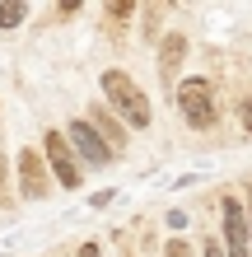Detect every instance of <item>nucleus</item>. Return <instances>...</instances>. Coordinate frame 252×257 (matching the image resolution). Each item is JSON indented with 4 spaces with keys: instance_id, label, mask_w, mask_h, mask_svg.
Here are the masks:
<instances>
[{
    "instance_id": "9",
    "label": "nucleus",
    "mask_w": 252,
    "mask_h": 257,
    "mask_svg": "<svg viewBox=\"0 0 252 257\" xmlns=\"http://www.w3.org/2000/svg\"><path fill=\"white\" fill-rule=\"evenodd\" d=\"M28 19V5L24 0H5V5H0V28H19Z\"/></svg>"
},
{
    "instance_id": "6",
    "label": "nucleus",
    "mask_w": 252,
    "mask_h": 257,
    "mask_svg": "<svg viewBox=\"0 0 252 257\" xmlns=\"http://www.w3.org/2000/svg\"><path fill=\"white\" fill-rule=\"evenodd\" d=\"M89 126H94V136L108 145V155H122V150H126V131H122V122H117V117L103 108V103H94V108H89Z\"/></svg>"
},
{
    "instance_id": "14",
    "label": "nucleus",
    "mask_w": 252,
    "mask_h": 257,
    "mask_svg": "<svg viewBox=\"0 0 252 257\" xmlns=\"http://www.w3.org/2000/svg\"><path fill=\"white\" fill-rule=\"evenodd\" d=\"M205 257H224V248H219L215 238H210V243H205Z\"/></svg>"
},
{
    "instance_id": "10",
    "label": "nucleus",
    "mask_w": 252,
    "mask_h": 257,
    "mask_svg": "<svg viewBox=\"0 0 252 257\" xmlns=\"http://www.w3.org/2000/svg\"><path fill=\"white\" fill-rule=\"evenodd\" d=\"M164 257H191L187 238H168V243H164Z\"/></svg>"
},
{
    "instance_id": "5",
    "label": "nucleus",
    "mask_w": 252,
    "mask_h": 257,
    "mask_svg": "<svg viewBox=\"0 0 252 257\" xmlns=\"http://www.w3.org/2000/svg\"><path fill=\"white\" fill-rule=\"evenodd\" d=\"M47 164L38 159V150H24L19 155V192L28 196V201H42V196H47Z\"/></svg>"
},
{
    "instance_id": "11",
    "label": "nucleus",
    "mask_w": 252,
    "mask_h": 257,
    "mask_svg": "<svg viewBox=\"0 0 252 257\" xmlns=\"http://www.w3.org/2000/svg\"><path fill=\"white\" fill-rule=\"evenodd\" d=\"M131 14H136V5H126V0L122 5H108V19H131Z\"/></svg>"
},
{
    "instance_id": "2",
    "label": "nucleus",
    "mask_w": 252,
    "mask_h": 257,
    "mask_svg": "<svg viewBox=\"0 0 252 257\" xmlns=\"http://www.w3.org/2000/svg\"><path fill=\"white\" fill-rule=\"evenodd\" d=\"M177 112L187 117V126L210 131L215 126V84L210 80H182L177 84Z\"/></svg>"
},
{
    "instance_id": "7",
    "label": "nucleus",
    "mask_w": 252,
    "mask_h": 257,
    "mask_svg": "<svg viewBox=\"0 0 252 257\" xmlns=\"http://www.w3.org/2000/svg\"><path fill=\"white\" fill-rule=\"evenodd\" d=\"M61 136H66V145H70V150H80L89 164H108V159H112V155H108V145L94 136V126H89V122H70V131H61Z\"/></svg>"
},
{
    "instance_id": "1",
    "label": "nucleus",
    "mask_w": 252,
    "mask_h": 257,
    "mask_svg": "<svg viewBox=\"0 0 252 257\" xmlns=\"http://www.w3.org/2000/svg\"><path fill=\"white\" fill-rule=\"evenodd\" d=\"M103 94L112 98V108L122 112L131 126H150V117H154L150 112V98L140 94V84L131 80L126 70H103Z\"/></svg>"
},
{
    "instance_id": "12",
    "label": "nucleus",
    "mask_w": 252,
    "mask_h": 257,
    "mask_svg": "<svg viewBox=\"0 0 252 257\" xmlns=\"http://www.w3.org/2000/svg\"><path fill=\"white\" fill-rule=\"evenodd\" d=\"M243 126H247V136H252V98L243 103Z\"/></svg>"
},
{
    "instance_id": "13",
    "label": "nucleus",
    "mask_w": 252,
    "mask_h": 257,
    "mask_svg": "<svg viewBox=\"0 0 252 257\" xmlns=\"http://www.w3.org/2000/svg\"><path fill=\"white\" fill-rule=\"evenodd\" d=\"M5 178H10V164H5V155H0V196H5Z\"/></svg>"
},
{
    "instance_id": "15",
    "label": "nucleus",
    "mask_w": 252,
    "mask_h": 257,
    "mask_svg": "<svg viewBox=\"0 0 252 257\" xmlns=\"http://www.w3.org/2000/svg\"><path fill=\"white\" fill-rule=\"evenodd\" d=\"M80 257H98V243H84V248H80Z\"/></svg>"
},
{
    "instance_id": "8",
    "label": "nucleus",
    "mask_w": 252,
    "mask_h": 257,
    "mask_svg": "<svg viewBox=\"0 0 252 257\" xmlns=\"http://www.w3.org/2000/svg\"><path fill=\"white\" fill-rule=\"evenodd\" d=\"M182 56H187V33H168L164 47H159V70H164V75H177Z\"/></svg>"
},
{
    "instance_id": "4",
    "label": "nucleus",
    "mask_w": 252,
    "mask_h": 257,
    "mask_svg": "<svg viewBox=\"0 0 252 257\" xmlns=\"http://www.w3.org/2000/svg\"><path fill=\"white\" fill-rule=\"evenodd\" d=\"M42 150H47V164H52V173H56V183H61V187H80L84 183L80 159H75V150L66 145L61 131H47V136H42Z\"/></svg>"
},
{
    "instance_id": "3",
    "label": "nucleus",
    "mask_w": 252,
    "mask_h": 257,
    "mask_svg": "<svg viewBox=\"0 0 252 257\" xmlns=\"http://www.w3.org/2000/svg\"><path fill=\"white\" fill-rule=\"evenodd\" d=\"M219 215H224V248L229 257H252V224H247V210L238 196H224V206H219Z\"/></svg>"
}]
</instances>
